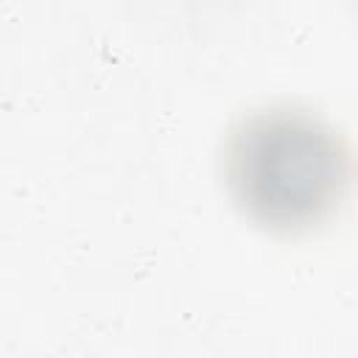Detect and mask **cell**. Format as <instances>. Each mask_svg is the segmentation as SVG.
Instances as JSON below:
<instances>
[{
    "label": "cell",
    "mask_w": 358,
    "mask_h": 358,
    "mask_svg": "<svg viewBox=\"0 0 358 358\" xmlns=\"http://www.w3.org/2000/svg\"><path fill=\"white\" fill-rule=\"evenodd\" d=\"M352 173L347 143L299 106L249 112L224 145L229 196L252 221L280 232L324 221L347 196Z\"/></svg>",
    "instance_id": "cell-1"
}]
</instances>
